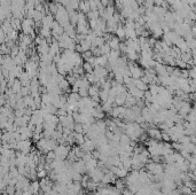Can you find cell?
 <instances>
[{"instance_id":"obj_1","label":"cell","mask_w":196,"mask_h":195,"mask_svg":"<svg viewBox=\"0 0 196 195\" xmlns=\"http://www.w3.org/2000/svg\"><path fill=\"white\" fill-rule=\"evenodd\" d=\"M70 151H71L70 147L67 146V145H59L54 151L56 153V159H58V160L64 161V160H67Z\"/></svg>"},{"instance_id":"obj_2","label":"cell","mask_w":196,"mask_h":195,"mask_svg":"<svg viewBox=\"0 0 196 195\" xmlns=\"http://www.w3.org/2000/svg\"><path fill=\"white\" fill-rule=\"evenodd\" d=\"M146 167L145 163H142V161L140 159L139 155H132V170H141V169Z\"/></svg>"},{"instance_id":"obj_3","label":"cell","mask_w":196,"mask_h":195,"mask_svg":"<svg viewBox=\"0 0 196 195\" xmlns=\"http://www.w3.org/2000/svg\"><path fill=\"white\" fill-rule=\"evenodd\" d=\"M148 135L150 137V138H153V139H156V140H162V131L160 130V129H155V127H150V129H148Z\"/></svg>"},{"instance_id":"obj_4","label":"cell","mask_w":196,"mask_h":195,"mask_svg":"<svg viewBox=\"0 0 196 195\" xmlns=\"http://www.w3.org/2000/svg\"><path fill=\"white\" fill-rule=\"evenodd\" d=\"M130 91V94L132 95V97H134L136 100H140V99H142V98L145 97V92L144 91H141V89H136V86H133V87H131V89H128Z\"/></svg>"},{"instance_id":"obj_5","label":"cell","mask_w":196,"mask_h":195,"mask_svg":"<svg viewBox=\"0 0 196 195\" xmlns=\"http://www.w3.org/2000/svg\"><path fill=\"white\" fill-rule=\"evenodd\" d=\"M74 135H75V140H76V143H78L79 146H82L83 143H85L86 141V137L84 135V133H77L74 132Z\"/></svg>"},{"instance_id":"obj_6","label":"cell","mask_w":196,"mask_h":195,"mask_svg":"<svg viewBox=\"0 0 196 195\" xmlns=\"http://www.w3.org/2000/svg\"><path fill=\"white\" fill-rule=\"evenodd\" d=\"M134 86H136V89H141V91H144V92H146V91H148V87H147V84H146L144 80H140V79H136L134 81Z\"/></svg>"},{"instance_id":"obj_7","label":"cell","mask_w":196,"mask_h":195,"mask_svg":"<svg viewBox=\"0 0 196 195\" xmlns=\"http://www.w3.org/2000/svg\"><path fill=\"white\" fill-rule=\"evenodd\" d=\"M72 151H75V154H76V156H77V159L78 160H80V159H83L84 156H85V151H84V149L80 147V146H76V147H74L72 148Z\"/></svg>"},{"instance_id":"obj_8","label":"cell","mask_w":196,"mask_h":195,"mask_svg":"<svg viewBox=\"0 0 196 195\" xmlns=\"http://www.w3.org/2000/svg\"><path fill=\"white\" fill-rule=\"evenodd\" d=\"M125 102H126V94H119L115 99V103L118 107H122L123 105H125Z\"/></svg>"},{"instance_id":"obj_9","label":"cell","mask_w":196,"mask_h":195,"mask_svg":"<svg viewBox=\"0 0 196 195\" xmlns=\"http://www.w3.org/2000/svg\"><path fill=\"white\" fill-rule=\"evenodd\" d=\"M123 162V168L125 169V170H132V157H128V159H125V160L122 161Z\"/></svg>"},{"instance_id":"obj_10","label":"cell","mask_w":196,"mask_h":195,"mask_svg":"<svg viewBox=\"0 0 196 195\" xmlns=\"http://www.w3.org/2000/svg\"><path fill=\"white\" fill-rule=\"evenodd\" d=\"M88 93H90V97L95 98V97H100V91L96 86H92L88 89Z\"/></svg>"},{"instance_id":"obj_11","label":"cell","mask_w":196,"mask_h":195,"mask_svg":"<svg viewBox=\"0 0 196 195\" xmlns=\"http://www.w3.org/2000/svg\"><path fill=\"white\" fill-rule=\"evenodd\" d=\"M109 92H110V91H107V89L100 91V98H101V101H102L103 103L107 102V101L109 100Z\"/></svg>"},{"instance_id":"obj_12","label":"cell","mask_w":196,"mask_h":195,"mask_svg":"<svg viewBox=\"0 0 196 195\" xmlns=\"http://www.w3.org/2000/svg\"><path fill=\"white\" fill-rule=\"evenodd\" d=\"M125 186H126V184H125V180H117L116 183H115V187L117 188V189H119L120 192H123L124 189H126L125 188Z\"/></svg>"},{"instance_id":"obj_13","label":"cell","mask_w":196,"mask_h":195,"mask_svg":"<svg viewBox=\"0 0 196 195\" xmlns=\"http://www.w3.org/2000/svg\"><path fill=\"white\" fill-rule=\"evenodd\" d=\"M111 102H109V101H107V102H104L102 105V109L104 113H109L110 114L111 111H112V107H111Z\"/></svg>"},{"instance_id":"obj_14","label":"cell","mask_w":196,"mask_h":195,"mask_svg":"<svg viewBox=\"0 0 196 195\" xmlns=\"http://www.w3.org/2000/svg\"><path fill=\"white\" fill-rule=\"evenodd\" d=\"M69 85H70V84H69V81L68 80H66V79H62L60 83H59V87H60L61 89H63V91H67V89H68Z\"/></svg>"},{"instance_id":"obj_15","label":"cell","mask_w":196,"mask_h":195,"mask_svg":"<svg viewBox=\"0 0 196 195\" xmlns=\"http://www.w3.org/2000/svg\"><path fill=\"white\" fill-rule=\"evenodd\" d=\"M15 193H16V187L15 186L8 185V186L6 187V194L7 195H15Z\"/></svg>"},{"instance_id":"obj_16","label":"cell","mask_w":196,"mask_h":195,"mask_svg":"<svg viewBox=\"0 0 196 195\" xmlns=\"http://www.w3.org/2000/svg\"><path fill=\"white\" fill-rule=\"evenodd\" d=\"M74 132L84 133V127H83V124H80V123H76V124H75V129H74Z\"/></svg>"},{"instance_id":"obj_17","label":"cell","mask_w":196,"mask_h":195,"mask_svg":"<svg viewBox=\"0 0 196 195\" xmlns=\"http://www.w3.org/2000/svg\"><path fill=\"white\" fill-rule=\"evenodd\" d=\"M162 140L165 142H168L171 140V135L166 132V131H162Z\"/></svg>"},{"instance_id":"obj_18","label":"cell","mask_w":196,"mask_h":195,"mask_svg":"<svg viewBox=\"0 0 196 195\" xmlns=\"http://www.w3.org/2000/svg\"><path fill=\"white\" fill-rule=\"evenodd\" d=\"M79 95L82 98H87L90 95V93H88V89H79Z\"/></svg>"},{"instance_id":"obj_19","label":"cell","mask_w":196,"mask_h":195,"mask_svg":"<svg viewBox=\"0 0 196 195\" xmlns=\"http://www.w3.org/2000/svg\"><path fill=\"white\" fill-rule=\"evenodd\" d=\"M47 175H48V172L46 171V169H44V170H39V171H38V178H40V179L46 178L47 177Z\"/></svg>"},{"instance_id":"obj_20","label":"cell","mask_w":196,"mask_h":195,"mask_svg":"<svg viewBox=\"0 0 196 195\" xmlns=\"http://www.w3.org/2000/svg\"><path fill=\"white\" fill-rule=\"evenodd\" d=\"M131 72H132V75H133V77H134V78H139V77L141 76V71H140V69H136V68H134V69H132V70H131Z\"/></svg>"},{"instance_id":"obj_21","label":"cell","mask_w":196,"mask_h":195,"mask_svg":"<svg viewBox=\"0 0 196 195\" xmlns=\"http://www.w3.org/2000/svg\"><path fill=\"white\" fill-rule=\"evenodd\" d=\"M29 91H30V89H28V87H22V89H21V95L26 97L28 93H29Z\"/></svg>"},{"instance_id":"obj_22","label":"cell","mask_w":196,"mask_h":195,"mask_svg":"<svg viewBox=\"0 0 196 195\" xmlns=\"http://www.w3.org/2000/svg\"><path fill=\"white\" fill-rule=\"evenodd\" d=\"M84 68H85L87 71H91V67H90V64H85V65H84Z\"/></svg>"},{"instance_id":"obj_23","label":"cell","mask_w":196,"mask_h":195,"mask_svg":"<svg viewBox=\"0 0 196 195\" xmlns=\"http://www.w3.org/2000/svg\"><path fill=\"white\" fill-rule=\"evenodd\" d=\"M193 175H194V176H196V169L194 170V171H193Z\"/></svg>"}]
</instances>
